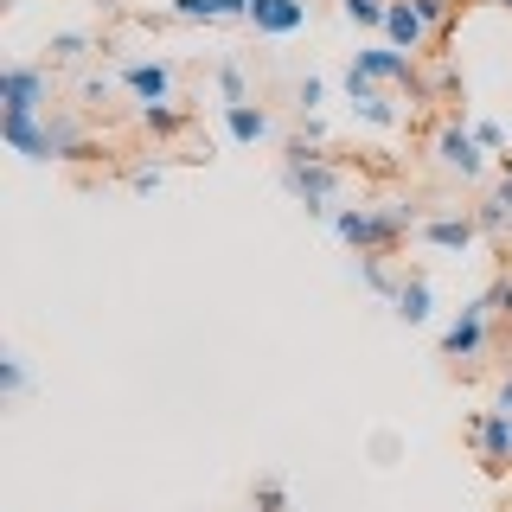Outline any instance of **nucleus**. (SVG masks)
Instances as JSON below:
<instances>
[{
    "instance_id": "obj_14",
    "label": "nucleus",
    "mask_w": 512,
    "mask_h": 512,
    "mask_svg": "<svg viewBox=\"0 0 512 512\" xmlns=\"http://www.w3.org/2000/svg\"><path fill=\"white\" fill-rule=\"evenodd\" d=\"M359 282L372 288L378 301H397V288H404V276H397V263H391V250H372V256H359Z\"/></svg>"
},
{
    "instance_id": "obj_33",
    "label": "nucleus",
    "mask_w": 512,
    "mask_h": 512,
    "mask_svg": "<svg viewBox=\"0 0 512 512\" xmlns=\"http://www.w3.org/2000/svg\"><path fill=\"white\" fill-rule=\"evenodd\" d=\"M493 410H506V416H512V372L500 378V404H493Z\"/></svg>"
},
{
    "instance_id": "obj_19",
    "label": "nucleus",
    "mask_w": 512,
    "mask_h": 512,
    "mask_svg": "<svg viewBox=\"0 0 512 512\" xmlns=\"http://www.w3.org/2000/svg\"><path fill=\"white\" fill-rule=\"evenodd\" d=\"M173 20H186V26H218V20H231L224 13V0H173Z\"/></svg>"
},
{
    "instance_id": "obj_8",
    "label": "nucleus",
    "mask_w": 512,
    "mask_h": 512,
    "mask_svg": "<svg viewBox=\"0 0 512 512\" xmlns=\"http://www.w3.org/2000/svg\"><path fill=\"white\" fill-rule=\"evenodd\" d=\"M244 26H256V39H295L308 26V0H256Z\"/></svg>"
},
{
    "instance_id": "obj_23",
    "label": "nucleus",
    "mask_w": 512,
    "mask_h": 512,
    "mask_svg": "<svg viewBox=\"0 0 512 512\" xmlns=\"http://www.w3.org/2000/svg\"><path fill=\"white\" fill-rule=\"evenodd\" d=\"M250 512H288V487H282V480H256Z\"/></svg>"
},
{
    "instance_id": "obj_20",
    "label": "nucleus",
    "mask_w": 512,
    "mask_h": 512,
    "mask_svg": "<svg viewBox=\"0 0 512 512\" xmlns=\"http://www.w3.org/2000/svg\"><path fill=\"white\" fill-rule=\"evenodd\" d=\"M340 13L352 26H365V32H384V13H391V0H340Z\"/></svg>"
},
{
    "instance_id": "obj_15",
    "label": "nucleus",
    "mask_w": 512,
    "mask_h": 512,
    "mask_svg": "<svg viewBox=\"0 0 512 512\" xmlns=\"http://www.w3.org/2000/svg\"><path fill=\"white\" fill-rule=\"evenodd\" d=\"M397 320H410V327H423L429 314H436V295H429V276H404V288H397Z\"/></svg>"
},
{
    "instance_id": "obj_24",
    "label": "nucleus",
    "mask_w": 512,
    "mask_h": 512,
    "mask_svg": "<svg viewBox=\"0 0 512 512\" xmlns=\"http://www.w3.org/2000/svg\"><path fill=\"white\" fill-rule=\"evenodd\" d=\"M410 7L423 13V20L436 26V32H448V20H455V7H461V0H410Z\"/></svg>"
},
{
    "instance_id": "obj_21",
    "label": "nucleus",
    "mask_w": 512,
    "mask_h": 512,
    "mask_svg": "<svg viewBox=\"0 0 512 512\" xmlns=\"http://www.w3.org/2000/svg\"><path fill=\"white\" fill-rule=\"evenodd\" d=\"M0 397H7V404H13V397H26V359H20V352L0 359Z\"/></svg>"
},
{
    "instance_id": "obj_18",
    "label": "nucleus",
    "mask_w": 512,
    "mask_h": 512,
    "mask_svg": "<svg viewBox=\"0 0 512 512\" xmlns=\"http://www.w3.org/2000/svg\"><path fill=\"white\" fill-rule=\"evenodd\" d=\"M141 128H148V135H180L186 109L180 103H141Z\"/></svg>"
},
{
    "instance_id": "obj_6",
    "label": "nucleus",
    "mask_w": 512,
    "mask_h": 512,
    "mask_svg": "<svg viewBox=\"0 0 512 512\" xmlns=\"http://www.w3.org/2000/svg\"><path fill=\"white\" fill-rule=\"evenodd\" d=\"M429 39H436V26H429L423 13L410 7V0H391V13H384V45H397V52L423 58V52H429Z\"/></svg>"
},
{
    "instance_id": "obj_10",
    "label": "nucleus",
    "mask_w": 512,
    "mask_h": 512,
    "mask_svg": "<svg viewBox=\"0 0 512 512\" xmlns=\"http://www.w3.org/2000/svg\"><path fill=\"white\" fill-rule=\"evenodd\" d=\"M122 90L135 96V103H173V64H160V58L122 64Z\"/></svg>"
},
{
    "instance_id": "obj_22",
    "label": "nucleus",
    "mask_w": 512,
    "mask_h": 512,
    "mask_svg": "<svg viewBox=\"0 0 512 512\" xmlns=\"http://www.w3.org/2000/svg\"><path fill=\"white\" fill-rule=\"evenodd\" d=\"M474 224H480V237H506V224H512V205H500V199H487L474 212Z\"/></svg>"
},
{
    "instance_id": "obj_12",
    "label": "nucleus",
    "mask_w": 512,
    "mask_h": 512,
    "mask_svg": "<svg viewBox=\"0 0 512 512\" xmlns=\"http://www.w3.org/2000/svg\"><path fill=\"white\" fill-rule=\"evenodd\" d=\"M224 135H231L237 148H256V141L276 135V122H269V109H256V103H224Z\"/></svg>"
},
{
    "instance_id": "obj_30",
    "label": "nucleus",
    "mask_w": 512,
    "mask_h": 512,
    "mask_svg": "<svg viewBox=\"0 0 512 512\" xmlns=\"http://www.w3.org/2000/svg\"><path fill=\"white\" fill-rule=\"evenodd\" d=\"M77 96H84V103H109V77H84Z\"/></svg>"
},
{
    "instance_id": "obj_17",
    "label": "nucleus",
    "mask_w": 512,
    "mask_h": 512,
    "mask_svg": "<svg viewBox=\"0 0 512 512\" xmlns=\"http://www.w3.org/2000/svg\"><path fill=\"white\" fill-rule=\"evenodd\" d=\"M212 84H218L224 103H250V71H244L237 58H224V64H218V71H212Z\"/></svg>"
},
{
    "instance_id": "obj_34",
    "label": "nucleus",
    "mask_w": 512,
    "mask_h": 512,
    "mask_svg": "<svg viewBox=\"0 0 512 512\" xmlns=\"http://www.w3.org/2000/svg\"><path fill=\"white\" fill-rule=\"evenodd\" d=\"M493 7H506V13H512V0H493Z\"/></svg>"
},
{
    "instance_id": "obj_13",
    "label": "nucleus",
    "mask_w": 512,
    "mask_h": 512,
    "mask_svg": "<svg viewBox=\"0 0 512 512\" xmlns=\"http://www.w3.org/2000/svg\"><path fill=\"white\" fill-rule=\"evenodd\" d=\"M45 128H52V160H90V128L77 122V116L52 109V116H45Z\"/></svg>"
},
{
    "instance_id": "obj_26",
    "label": "nucleus",
    "mask_w": 512,
    "mask_h": 512,
    "mask_svg": "<svg viewBox=\"0 0 512 512\" xmlns=\"http://www.w3.org/2000/svg\"><path fill=\"white\" fill-rule=\"evenodd\" d=\"M160 186H167V167H135L128 173V192H141V199H154Z\"/></svg>"
},
{
    "instance_id": "obj_3",
    "label": "nucleus",
    "mask_w": 512,
    "mask_h": 512,
    "mask_svg": "<svg viewBox=\"0 0 512 512\" xmlns=\"http://www.w3.org/2000/svg\"><path fill=\"white\" fill-rule=\"evenodd\" d=\"M52 71L45 64H7L0 71V109H13V116H52Z\"/></svg>"
},
{
    "instance_id": "obj_2",
    "label": "nucleus",
    "mask_w": 512,
    "mask_h": 512,
    "mask_svg": "<svg viewBox=\"0 0 512 512\" xmlns=\"http://www.w3.org/2000/svg\"><path fill=\"white\" fill-rule=\"evenodd\" d=\"M282 186L308 205V218H333V199H340V167H333L320 148H308V141H295L288 160H282Z\"/></svg>"
},
{
    "instance_id": "obj_31",
    "label": "nucleus",
    "mask_w": 512,
    "mask_h": 512,
    "mask_svg": "<svg viewBox=\"0 0 512 512\" xmlns=\"http://www.w3.org/2000/svg\"><path fill=\"white\" fill-rule=\"evenodd\" d=\"M301 141H308V148H320V141H327V128H320V116H301Z\"/></svg>"
},
{
    "instance_id": "obj_7",
    "label": "nucleus",
    "mask_w": 512,
    "mask_h": 512,
    "mask_svg": "<svg viewBox=\"0 0 512 512\" xmlns=\"http://www.w3.org/2000/svg\"><path fill=\"white\" fill-rule=\"evenodd\" d=\"M0 141L20 160H52V128H45V116H13V109H0Z\"/></svg>"
},
{
    "instance_id": "obj_29",
    "label": "nucleus",
    "mask_w": 512,
    "mask_h": 512,
    "mask_svg": "<svg viewBox=\"0 0 512 512\" xmlns=\"http://www.w3.org/2000/svg\"><path fill=\"white\" fill-rule=\"evenodd\" d=\"M474 135H480V148H487V154L506 160V128H500V122H474Z\"/></svg>"
},
{
    "instance_id": "obj_16",
    "label": "nucleus",
    "mask_w": 512,
    "mask_h": 512,
    "mask_svg": "<svg viewBox=\"0 0 512 512\" xmlns=\"http://www.w3.org/2000/svg\"><path fill=\"white\" fill-rule=\"evenodd\" d=\"M352 116H359L365 128H397V122H404V109H397V96L372 90V96H359V103H352Z\"/></svg>"
},
{
    "instance_id": "obj_25",
    "label": "nucleus",
    "mask_w": 512,
    "mask_h": 512,
    "mask_svg": "<svg viewBox=\"0 0 512 512\" xmlns=\"http://www.w3.org/2000/svg\"><path fill=\"white\" fill-rule=\"evenodd\" d=\"M45 52H52L58 64H71V58H84V52H90V39H84V32H58V39L45 45Z\"/></svg>"
},
{
    "instance_id": "obj_28",
    "label": "nucleus",
    "mask_w": 512,
    "mask_h": 512,
    "mask_svg": "<svg viewBox=\"0 0 512 512\" xmlns=\"http://www.w3.org/2000/svg\"><path fill=\"white\" fill-rule=\"evenodd\" d=\"M487 308L512 320V276H493V288H487Z\"/></svg>"
},
{
    "instance_id": "obj_1",
    "label": "nucleus",
    "mask_w": 512,
    "mask_h": 512,
    "mask_svg": "<svg viewBox=\"0 0 512 512\" xmlns=\"http://www.w3.org/2000/svg\"><path fill=\"white\" fill-rule=\"evenodd\" d=\"M333 237H340L346 250L372 256V250H397L404 237H416V224L423 212L416 205H333Z\"/></svg>"
},
{
    "instance_id": "obj_11",
    "label": "nucleus",
    "mask_w": 512,
    "mask_h": 512,
    "mask_svg": "<svg viewBox=\"0 0 512 512\" xmlns=\"http://www.w3.org/2000/svg\"><path fill=\"white\" fill-rule=\"evenodd\" d=\"M416 237H423L429 250H468L474 237H480V224H474V212H442V218L416 224Z\"/></svg>"
},
{
    "instance_id": "obj_5",
    "label": "nucleus",
    "mask_w": 512,
    "mask_h": 512,
    "mask_svg": "<svg viewBox=\"0 0 512 512\" xmlns=\"http://www.w3.org/2000/svg\"><path fill=\"white\" fill-rule=\"evenodd\" d=\"M487 346H493V308H487V295H474V301H461L455 320H448L442 359H480Z\"/></svg>"
},
{
    "instance_id": "obj_35",
    "label": "nucleus",
    "mask_w": 512,
    "mask_h": 512,
    "mask_svg": "<svg viewBox=\"0 0 512 512\" xmlns=\"http://www.w3.org/2000/svg\"><path fill=\"white\" fill-rule=\"evenodd\" d=\"M506 346H512V320H506Z\"/></svg>"
},
{
    "instance_id": "obj_32",
    "label": "nucleus",
    "mask_w": 512,
    "mask_h": 512,
    "mask_svg": "<svg viewBox=\"0 0 512 512\" xmlns=\"http://www.w3.org/2000/svg\"><path fill=\"white\" fill-rule=\"evenodd\" d=\"M493 199H500V205H512V160H506V173H500V186H493Z\"/></svg>"
},
{
    "instance_id": "obj_4",
    "label": "nucleus",
    "mask_w": 512,
    "mask_h": 512,
    "mask_svg": "<svg viewBox=\"0 0 512 512\" xmlns=\"http://www.w3.org/2000/svg\"><path fill=\"white\" fill-rule=\"evenodd\" d=\"M429 154H436V167L455 173V180H480V173H487V148H480V135L468 122H442L436 135H429Z\"/></svg>"
},
{
    "instance_id": "obj_9",
    "label": "nucleus",
    "mask_w": 512,
    "mask_h": 512,
    "mask_svg": "<svg viewBox=\"0 0 512 512\" xmlns=\"http://www.w3.org/2000/svg\"><path fill=\"white\" fill-rule=\"evenodd\" d=\"M468 436L480 448L487 468H512V416L506 410H487V416H468Z\"/></svg>"
},
{
    "instance_id": "obj_27",
    "label": "nucleus",
    "mask_w": 512,
    "mask_h": 512,
    "mask_svg": "<svg viewBox=\"0 0 512 512\" xmlns=\"http://www.w3.org/2000/svg\"><path fill=\"white\" fill-rule=\"evenodd\" d=\"M295 103H301V116H314L320 103H327V84L320 77H301V90H295Z\"/></svg>"
}]
</instances>
